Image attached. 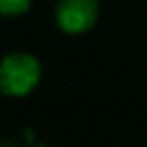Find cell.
I'll use <instances>...</instances> for the list:
<instances>
[{
  "mask_svg": "<svg viewBox=\"0 0 147 147\" xmlns=\"http://www.w3.org/2000/svg\"><path fill=\"white\" fill-rule=\"evenodd\" d=\"M42 77V67L34 55L10 53L0 61V93L8 97H26Z\"/></svg>",
  "mask_w": 147,
  "mask_h": 147,
  "instance_id": "cell-1",
  "label": "cell"
},
{
  "mask_svg": "<svg viewBox=\"0 0 147 147\" xmlns=\"http://www.w3.org/2000/svg\"><path fill=\"white\" fill-rule=\"evenodd\" d=\"M99 18L97 0H61L57 8V24L67 34L89 32Z\"/></svg>",
  "mask_w": 147,
  "mask_h": 147,
  "instance_id": "cell-2",
  "label": "cell"
},
{
  "mask_svg": "<svg viewBox=\"0 0 147 147\" xmlns=\"http://www.w3.org/2000/svg\"><path fill=\"white\" fill-rule=\"evenodd\" d=\"M32 4V0H0V14L4 16H20Z\"/></svg>",
  "mask_w": 147,
  "mask_h": 147,
  "instance_id": "cell-3",
  "label": "cell"
}]
</instances>
